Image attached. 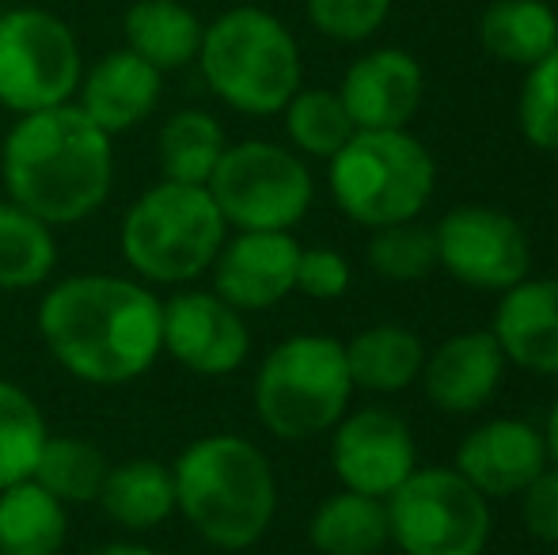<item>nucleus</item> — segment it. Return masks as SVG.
Wrapping results in <instances>:
<instances>
[{
    "label": "nucleus",
    "mask_w": 558,
    "mask_h": 555,
    "mask_svg": "<svg viewBox=\"0 0 558 555\" xmlns=\"http://www.w3.org/2000/svg\"><path fill=\"white\" fill-rule=\"evenodd\" d=\"M0 179L12 202L46 225H81L114 186V137L76 104L20 114L0 145Z\"/></svg>",
    "instance_id": "nucleus-2"
},
{
    "label": "nucleus",
    "mask_w": 558,
    "mask_h": 555,
    "mask_svg": "<svg viewBox=\"0 0 558 555\" xmlns=\"http://www.w3.org/2000/svg\"><path fill=\"white\" fill-rule=\"evenodd\" d=\"M107 468H111V460L92 442H84L76 434H50L43 453H38V464L31 472V480L43 483L58 503L88 506L104 491Z\"/></svg>",
    "instance_id": "nucleus-28"
},
{
    "label": "nucleus",
    "mask_w": 558,
    "mask_h": 555,
    "mask_svg": "<svg viewBox=\"0 0 558 555\" xmlns=\"http://www.w3.org/2000/svg\"><path fill=\"white\" fill-rule=\"evenodd\" d=\"M437 263L456 281L506 293L532 275V244L513 214L494 206H456L434 229Z\"/></svg>",
    "instance_id": "nucleus-11"
},
{
    "label": "nucleus",
    "mask_w": 558,
    "mask_h": 555,
    "mask_svg": "<svg viewBox=\"0 0 558 555\" xmlns=\"http://www.w3.org/2000/svg\"><path fill=\"white\" fill-rule=\"evenodd\" d=\"M50 426L27 388L0 377V491L31 480Z\"/></svg>",
    "instance_id": "nucleus-29"
},
{
    "label": "nucleus",
    "mask_w": 558,
    "mask_h": 555,
    "mask_svg": "<svg viewBox=\"0 0 558 555\" xmlns=\"http://www.w3.org/2000/svg\"><path fill=\"white\" fill-rule=\"evenodd\" d=\"M308 541L319 555H380L391 541L388 506L361 491H335L312 514Z\"/></svg>",
    "instance_id": "nucleus-24"
},
{
    "label": "nucleus",
    "mask_w": 558,
    "mask_h": 555,
    "mask_svg": "<svg viewBox=\"0 0 558 555\" xmlns=\"http://www.w3.org/2000/svg\"><path fill=\"white\" fill-rule=\"evenodd\" d=\"M69 541V506L43 483L20 480L0 491V555H61Z\"/></svg>",
    "instance_id": "nucleus-23"
},
{
    "label": "nucleus",
    "mask_w": 558,
    "mask_h": 555,
    "mask_svg": "<svg viewBox=\"0 0 558 555\" xmlns=\"http://www.w3.org/2000/svg\"><path fill=\"white\" fill-rule=\"evenodd\" d=\"M84 53L73 27L46 8L0 12V107L15 114L73 104Z\"/></svg>",
    "instance_id": "nucleus-10"
},
{
    "label": "nucleus",
    "mask_w": 558,
    "mask_h": 555,
    "mask_svg": "<svg viewBox=\"0 0 558 555\" xmlns=\"http://www.w3.org/2000/svg\"><path fill=\"white\" fill-rule=\"evenodd\" d=\"M350 393L342 342L331 335H289L258 365L255 415L281 442H304L335 430Z\"/></svg>",
    "instance_id": "nucleus-7"
},
{
    "label": "nucleus",
    "mask_w": 558,
    "mask_h": 555,
    "mask_svg": "<svg viewBox=\"0 0 558 555\" xmlns=\"http://www.w3.org/2000/svg\"><path fill=\"white\" fill-rule=\"evenodd\" d=\"M225 148H228V141H225L221 122L209 111L186 107V111H175L160 126L156 160H160L163 179H171V183L206 186Z\"/></svg>",
    "instance_id": "nucleus-27"
},
{
    "label": "nucleus",
    "mask_w": 558,
    "mask_h": 555,
    "mask_svg": "<svg viewBox=\"0 0 558 555\" xmlns=\"http://www.w3.org/2000/svg\"><path fill=\"white\" fill-rule=\"evenodd\" d=\"M301 244L293 232H235L214 260V293L240 312H266L296 286Z\"/></svg>",
    "instance_id": "nucleus-14"
},
{
    "label": "nucleus",
    "mask_w": 558,
    "mask_h": 555,
    "mask_svg": "<svg viewBox=\"0 0 558 555\" xmlns=\"http://www.w3.org/2000/svg\"><path fill=\"white\" fill-rule=\"evenodd\" d=\"M506 354L490 331H460L422 362V388L445 415H475L498 393Z\"/></svg>",
    "instance_id": "nucleus-16"
},
{
    "label": "nucleus",
    "mask_w": 558,
    "mask_h": 555,
    "mask_svg": "<svg viewBox=\"0 0 558 555\" xmlns=\"http://www.w3.org/2000/svg\"><path fill=\"white\" fill-rule=\"evenodd\" d=\"M547 464L551 457H547L544 430L524 419L483 422L456 449V472L486 498L521 495Z\"/></svg>",
    "instance_id": "nucleus-15"
},
{
    "label": "nucleus",
    "mask_w": 558,
    "mask_h": 555,
    "mask_svg": "<svg viewBox=\"0 0 558 555\" xmlns=\"http://www.w3.org/2000/svg\"><path fill=\"white\" fill-rule=\"evenodd\" d=\"M53 270H58L53 225L23 209L20 202L0 198V289L23 293V289L46 286Z\"/></svg>",
    "instance_id": "nucleus-25"
},
{
    "label": "nucleus",
    "mask_w": 558,
    "mask_h": 555,
    "mask_svg": "<svg viewBox=\"0 0 558 555\" xmlns=\"http://www.w3.org/2000/svg\"><path fill=\"white\" fill-rule=\"evenodd\" d=\"M490 335L506 362L558 377V278H524L506 289Z\"/></svg>",
    "instance_id": "nucleus-19"
},
{
    "label": "nucleus",
    "mask_w": 558,
    "mask_h": 555,
    "mask_svg": "<svg viewBox=\"0 0 558 555\" xmlns=\"http://www.w3.org/2000/svg\"><path fill=\"white\" fill-rule=\"evenodd\" d=\"M368 267L388 281L426 278L429 270L437 267L434 229H422V225H414V221L373 229V240H368Z\"/></svg>",
    "instance_id": "nucleus-31"
},
{
    "label": "nucleus",
    "mask_w": 558,
    "mask_h": 555,
    "mask_svg": "<svg viewBox=\"0 0 558 555\" xmlns=\"http://www.w3.org/2000/svg\"><path fill=\"white\" fill-rule=\"evenodd\" d=\"M331 464L345 491L388 498L418 468L414 434L396 411L365 408L335 422Z\"/></svg>",
    "instance_id": "nucleus-13"
},
{
    "label": "nucleus",
    "mask_w": 558,
    "mask_h": 555,
    "mask_svg": "<svg viewBox=\"0 0 558 555\" xmlns=\"http://www.w3.org/2000/svg\"><path fill=\"white\" fill-rule=\"evenodd\" d=\"M544 442H547V457H551V464L558 468V400H555L551 415H547V426H544Z\"/></svg>",
    "instance_id": "nucleus-37"
},
{
    "label": "nucleus",
    "mask_w": 558,
    "mask_h": 555,
    "mask_svg": "<svg viewBox=\"0 0 558 555\" xmlns=\"http://www.w3.org/2000/svg\"><path fill=\"white\" fill-rule=\"evenodd\" d=\"M198 69L209 92L240 114H281L301 92V50L266 8H228L202 31Z\"/></svg>",
    "instance_id": "nucleus-4"
},
{
    "label": "nucleus",
    "mask_w": 558,
    "mask_h": 555,
    "mask_svg": "<svg viewBox=\"0 0 558 555\" xmlns=\"http://www.w3.org/2000/svg\"><path fill=\"white\" fill-rule=\"evenodd\" d=\"M388 533L403 555H483L490 506L456 468H414L388 498Z\"/></svg>",
    "instance_id": "nucleus-9"
},
{
    "label": "nucleus",
    "mask_w": 558,
    "mask_h": 555,
    "mask_svg": "<svg viewBox=\"0 0 558 555\" xmlns=\"http://www.w3.org/2000/svg\"><path fill=\"white\" fill-rule=\"evenodd\" d=\"M521 514H524V529L536 541L558 544V468H544L521 491Z\"/></svg>",
    "instance_id": "nucleus-35"
},
{
    "label": "nucleus",
    "mask_w": 558,
    "mask_h": 555,
    "mask_svg": "<svg viewBox=\"0 0 558 555\" xmlns=\"http://www.w3.org/2000/svg\"><path fill=\"white\" fill-rule=\"evenodd\" d=\"M521 134L529 145L558 153V46L529 65L521 88Z\"/></svg>",
    "instance_id": "nucleus-32"
},
{
    "label": "nucleus",
    "mask_w": 558,
    "mask_h": 555,
    "mask_svg": "<svg viewBox=\"0 0 558 555\" xmlns=\"http://www.w3.org/2000/svg\"><path fill=\"white\" fill-rule=\"evenodd\" d=\"M114 526L148 533L175 514V475L156 457H133L107 468L104 491L96 498Z\"/></svg>",
    "instance_id": "nucleus-21"
},
{
    "label": "nucleus",
    "mask_w": 558,
    "mask_h": 555,
    "mask_svg": "<svg viewBox=\"0 0 558 555\" xmlns=\"http://www.w3.org/2000/svg\"><path fill=\"white\" fill-rule=\"evenodd\" d=\"M225 225L235 232H293L312 209V171L293 148L274 141L228 145L209 176Z\"/></svg>",
    "instance_id": "nucleus-8"
},
{
    "label": "nucleus",
    "mask_w": 558,
    "mask_h": 555,
    "mask_svg": "<svg viewBox=\"0 0 558 555\" xmlns=\"http://www.w3.org/2000/svg\"><path fill=\"white\" fill-rule=\"evenodd\" d=\"M486 53L509 65H536L558 46V15L544 0H494L478 23Z\"/></svg>",
    "instance_id": "nucleus-26"
},
{
    "label": "nucleus",
    "mask_w": 558,
    "mask_h": 555,
    "mask_svg": "<svg viewBox=\"0 0 558 555\" xmlns=\"http://www.w3.org/2000/svg\"><path fill=\"white\" fill-rule=\"evenodd\" d=\"M308 20L316 31L338 43H361L384 20H388L391 0H304Z\"/></svg>",
    "instance_id": "nucleus-33"
},
{
    "label": "nucleus",
    "mask_w": 558,
    "mask_h": 555,
    "mask_svg": "<svg viewBox=\"0 0 558 555\" xmlns=\"http://www.w3.org/2000/svg\"><path fill=\"white\" fill-rule=\"evenodd\" d=\"M342 350L353 388H368V393H403L418 381L426 362L422 339L399 324L365 327L350 342H342Z\"/></svg>",
    "instance_id": "nucleus-22"
},
{
    "label": "nucleus",
    "mask_w": 558,
    "mask_h": 555,
    "mask_svg": "<svg viewBox=\"0 0 558 555\" xmlns=\"http://www.w3.org/2000/svg\"><path fill=\"white\" fill-rule=\"evenodd\" d=\"M350 289V263L335 248H301L296 260V286L293 293H304L312 301H338Z\"/></svg>",
    "instance_id": "nucleus-34"
},
{
    "label": "nucleus",
    "mask_w": 558,
    "mask_h": 555,
    "mask_svg": "<svg viewBox=\"0 0 558 555\" xmlns=\"http://www.w3.org/2000/svg\"><path fill=\"white\" fill-rule=\"evenodd\" d=\"M163 92V73L153 69L145 58L133 50H111L84 69L81 88H76L73 104L96 122L107 134H125V130L141 126L148 114L156 111Z\"/></svg>",
    "instance_id": "nucleus-18"
},
{
    "label": "nucleus",
    "mask_w": 558,
    "mask_h": 555,
    "mask_svg": "<svg viewBox=\"0 0 558 555\" xmlns=\"http://www.w3.org/2000/svg\"><path fill=\"white\" fill-rule=\"evenodd\" d=\"M228 225L214 194L194 183L160 179L137 194L122 217V260L145 286H186L214 267Z\"/></svg>",
    "instance_id": "nucleus-5"
},
{
    "label": "nucleus",
    "mask_w": 558,
    "mask_h": 555,
    "mask_svg": "<svg viewBox=\"0 0 558 555\" xmlns=\"http://www.w3.org/2000/svg\"><path fill=\"white\" fill-rule=\"evenodd\" d=\"M160 347L186 373L228 377L247 362L251 327L243 312L214 289H183L163 301Z\"/></svg>",
    "instance_id": "nucleus-12"
},
{
    "label": "nucleus",
    "mask_w": 558,
    "mask_h": 555,
    "mask_svg": "<svg viewBox=\"0 0 558 555\" xmlns=\"http://www.w3.org/2000/svg\"><path fill=\"white\" fill-rule=\"evenodd\" d=\"M163 301L141 278L69 275L46 289L38 335L50 358L81 385L118 388L145 377L163 354Z\"/></svg>",
    "instance_id": "nucleus-1"
},
{
    "label": "nucleus",
    "mask_w": 558,
    "mask_h": 555,
    "mask_svg": "<svg viewBox=\"0 0 558 555\" xmlns=\"http://www.w3.org/2000/svg\"><path fill=\"white\" fill-rule=\"evenodd\" d=\"M331 194L350 221L365 229L403 225L426 209L437 183L429 148L407 130H353L331 156Z\"/></svg>",
    "instance_id": "nucleus-6"
},
{
    "label": "nucleus",
    "mask_w": 558,
    "mask_h": 555,
    "mask_svg": "<svg viewBox=\"0 0 558 555\" xmlns=\"http://www.w3.org/2000/svg\"><path fill=\"white\" fill-rule=\"evenodd\" d=\"M175 510L217 552H247L278 514L270 457L240 434H206L171 464Z\"/></svg>",
    "instance_id": "nucleus-3"
},
{
    "label": "nucleus",
    "mask_w": 558,
    "mask_h": 555,
    "mask_svg": "<svg viewBox=\"0 0 558 555\" xmlns=\"http://www.w3.org/2000/svg\"><path fill=\"white\" fill-rule=\"evenodd\" d=\"M286 134L301 148L304 156H319V160H331L338 148L353 137V119L345 111L342 96L327 88H308L296 92L286 104Z\"/></svg>",
    "instance_id": "nucleus-30"
},
{
    "label": "nucleus",
    "mask_w": 558,
    "mask_h": 555,
    "mask_svg": "<svg viewBox=\"0 0 558 555\" xmlns=\"http://www.w3.org/2000/svg\"><path fill=\"white\" fill-rule=\"evenodd\" d=\"M122 31L125 50L145 58L160 73H175V69H186L191 61H198L206 23L183 0H133L125 8Z\"/></svg>",
    "instance_id": "nucleus-20"
},
{
    "label": "nucleus",
    "mask_w": 558,
    "mask_h": 555,
    "mask_svg": "<svg viewBox=\"0 0 558 555\" xmlns=\"http://www.w3.org/2000/svg\"><path fill=\"white\" fill-rule=\"evenodd\" d=\"M338 96L357 130H403L422 104V65L403 50H373L345 69Z\"/></svg>",
    "instance_id": "nucleus-17"
},
{
    "label": "nucleus",
    "mask_w": 558,
    "mask_h": 555,
    "mask_svg": "<svg viewBox=\"0 0 558 555\" xmlns=\"http://www.w3.org/2000/svg\"><path fill=\"white\" fill-rule=\"evenodd\" d=\"M88 555H160V552L148 548V544H137V541H111V544L92 548Z\"/></svg>",
    "instance_id": "nucleus-36"
}]
</instances>
